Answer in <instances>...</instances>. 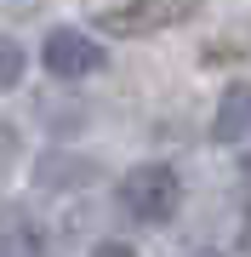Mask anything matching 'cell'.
Here are the masks:
<instances>
[{
  "mask_svg": "<svg viewBox=\"0 0 251 257\" xmlns=\"http://www.w3.org/2000/svg\"><path fill=\"white\" fill-rule=\"evenodd\" d=\"M18 80H23V46L0 35V92H12Z\"/></svg>",
  "mask_w": 251,
  "mask_h": 257,
  "instance_id": "6",
  "label": "cell"
},
{
  "mask_svg": "<svg viewBox=\"0 0 251 257\" xmlns=\"http://www.w3.org/2000/svg\"><path fill=\"white\" fill-rule=\"evenodd\" d=\"M177 206H183V183H177L171 166H131V172L120 177V211L131 223H149V229H160V223L177 217Z\"/></svg>",
  "mask_w": 251,
  "mask_h": 257,
  "instance_id": "1",
  "label": "cell"
},
{
  "mask_svg": "<svg viewBox=\"0 0 251 257\" xmlns=\"http://www.w3.org/2000/svg\"><path fill=\"white\" fill-rule=\"evenodd\" d=\"M18 149H23V143H18V126H6V120H0V177L18 166Z\"/></svg>",
  "mask_w": 251,
  "mask_h": 257,
  "instance_id": "7",
  "label": "cell"
},
{
  "mask_svg": "<svg viewBox=\"0 0 251 257\" xmlns=\"http://www.w3.org/2000/svg\"><path fill=\"white\" fill-rule=\"evenodd\" d=\"M40 63H46L52 80H86V74H97L109 57L92 35H80V29H52L46 46H40Z\"/></svg>",
  "mask_w": 251,
  "mask_h": 257,
  "instance_id": "3",
  "label": "cell"
},
{
  "mask_svg": "<svg viewBox=\"0 0 251 257\" xmlns=\"http://www.w3.org/2000/svg\"><path fill=\"white\" fill-rule=\"evenodd\" d=\"M200 12V0H120V6H103L97 12V29L103 35H126V40H143V35H160V29H177Z\"/></svg>",
  "mask_w": 251,
  "mask_h": 257,
  "instance_id": "2",
  "label": "cell"
},
{
  "mask_svg": "<svg viewBox=\"0 0 251 257\" xmlns=\"http://www.w3.org/2000/svg\"><path fill=\"white\" fill-rule=\"evenodd\" d=\"M0 257H52V229L35 211H0Z\"/></svg>",
  "mask_w": 251,
  "mask_h": 257,
  "instance_id": "4",
  "label": "cell"
},
{
  "mask_svg": "<svg viewBox=\"0 0 251 257\" xmlns=\"http://www.w3.org/2000/svg\"><path fill=\"white\" fill-rule=\"evenodd\" d=\"M92 257H137V251H131V246H126V240H103V246H97Z\"/></svg>",
  "mask_w": 251,
  "mask_h": 257,
  "instance_id": "8",
  "label": "cell"
},
{
  "mask_svg": "<svg viewBox=\"0 0 251 257\" xmlns=\"http://www.w3.org/2000/svg\"><path fill=\"white\" fill-rule=\"evenodd\" d=\"M211 138L217 143H251V86L240 80V86H228L223 92V103H217V120H211Z\"/></svg>",
  "mask_w": 251,
  "mask_h": 257,
  "instance_id": "5",
  "label": "cell"
}]
</instances>
